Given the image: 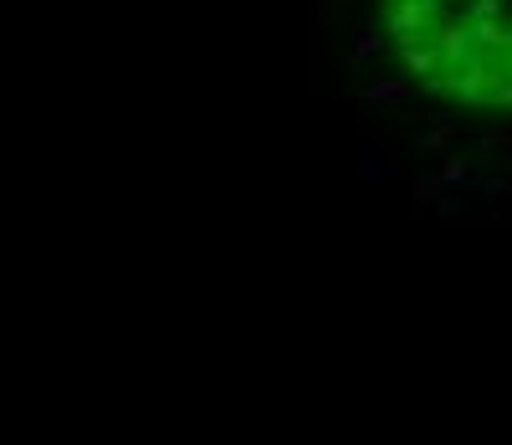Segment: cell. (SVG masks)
<instances>
[{
    "label": "cell",
    "instance_id": "cell-1",
    "mask_svg": "<svg viewBox=\"0 0 512 445\" xmlns=\"http://www.w3.org/2000/svg\"><path fill=\"white\" fill-rule=\"evenodd\" d=\"M374 21L420 98L512 123V0H374Z\"/></svg>",
    "mask_w": 512,
    "mask_h": 445
}]
</instances>
